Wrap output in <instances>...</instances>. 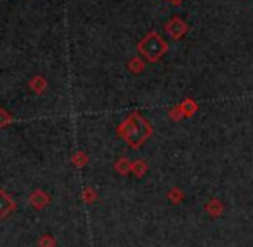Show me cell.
Returning <instances> with one entry per match:
<instances>
[{
	"instance_id": "1",
	"label": "cell",
	"mask_w": 253,
	"mask_h": 247,
	"mask_svg": "<svg viewBox=\"0 0 253 247\" xmlns=\"http://www.w3.org/2000/svg\"><path fill=\"white\" fill-rule=\"evenodd\" d=\"M139 50H141V54L146 57V59L158 61L160 57H162L163 54L167 52V43L163 42V40L160 38L156 33H151V35H148L141 42V45H139Z\"/></svg>"
}]
</instances>
